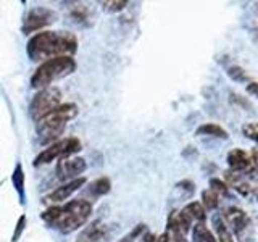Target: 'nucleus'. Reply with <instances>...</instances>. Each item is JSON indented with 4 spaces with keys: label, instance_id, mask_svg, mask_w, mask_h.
<instances>
[{
    "label": "nucleus",
    "instance_id": "f257e3e1",
    "mask_svg": "<svg viewBox=\"0 0 258 242\" xmlns=\"http://www.w3.org/2000/svg\"><path fill=\"white\" fill-rule=\"evenodd\" d=\"M26 50L32 62H47L56 56H71L78 50V39L68 31H42L29 39Z\"/></svg>",
    "mask_w": 258,
    "mask_h": 242
},
{
    "label": "nucleus",
    "instance_id": "f03ea898",
    "mask_svg": "<svg viewBox=\"0 0 258 242\" xmlns=\"http://www.w3.org/2000/svg\"><path fill=\"white\" fill-rule=\"evenodd\" d=\"M92 215V204L84 199H73L63 205H50L42 213L48 228L68 234L84 226Z\"/></svg>",
    "mask_w": 258,
    "mask_h": 242
},
{
    "label": "nucleus",
    "instance_id": "7ed1b4c3",
    "mask_svg": "<svg viewBox=\"0 0 258 242\" xmlns=\"http://www.w3.org/2000/svg\"><path fill=\"white\" fill-rule=\"evenodd\" d=\"M78 115V107L75 103H61L44 118H40L36 125V133L42 145H50L60 141V136L64 133L67 125Z\"/></svg>",
    "mask_w": 258,
    "mask_h": 242
},
{
    "label": "nucleus",
    "instance_id": "20e7f679",
    "mask_svg": "<svg viewBox=\"0 0 258 242\" xmlns=\"http://www.w3.org/2000/svg\"><path fill=\"white\" fill-rule=\"evenodd\" d=\"M76 71V62L73 56H56V58L42 62L31 76V86L34 89L50 87L55 81L70 76Z\"/></svg>",
    "mask_w": 258,
    "mask_h": 242
},
{
    "label": "nucleus",
    "instance_id": "39448f33",
    "mask_svg": "<svg viewBox=\"0 0 258 242\" xmlns=\"http://www.w3.org/2000/svg\"><path fill=\"white\" fill-rule=\"evenodd\" d=\"M81 149H83V145H81V141L78 137H64V139H60L50 145H47V147L36 157L34 166H42L56 160L73 157Z\"/></svg>",
    "mask_w": 258,
    "mask_h": 242
},
{
    "label": "nucleus",
    "instance_id": "423d86ee",
    "mask_svg": "<svg viewBox=\"0 0 258 242\" xmlns=\"http://www.w3.org/2000/svg\"><path fill=\"white\" fill-rule=\"evenodd\" d=\"M226 224L232 228V236L239 242H255V229L250 216L239 207H228L221 215Z\"/></svg>",
    "mask_w": 258,
    "mask_h": 242
},
{
    "label": "nucleus",
    "instance_id": "0eeeda50",
    "mask_svg": "<svg viewBox=\"0 0 258 242\" xmlns=\"http://www.w3.org/2000/svg\"><path fill=\"white\" fill-rule=\"evenodd\" d=\"M61 105V91L56 87H45L34 95V99L31 102V116L34 121H39L44 118L55 108H58Z\"/></svg>",
    "mask_w": 258,
    "mask_h": 242
},
{
    "label": "nucleus",
    "instance_id": "6e6552de",
    "mask_svg": "<svg viewBox=\"0 0 258 242\" xmlns=\"http://www.w3.org/2000/svg\"><path fill=\"white\" fill-rule=\"evenodd\" d=\"M56 20V13L52 8L47 7H34L26 13L23 20V32L24 34H32L47 26H50Z\"/></svg>",
    "mask_w": 258,
    "mask_h": 242
},
{
    "label": "nucleus",
    "instance_id": "1a4fd4ad",
    "mask_svg": "<svg viewBox=\"0 0 258 242\" xmlns=\"http://www.w3.org/2000/svg\"><path fill=\"white\" fill-rule=\"evenodd\" d=\"M116 226L108 224L103 221H94L78 236L76 242H110V239L115 236Z\"/></svg>",
    "mask_w": 258,
    "mask_h": 242
},
{
    "label": "nucleus",
    "instance_id": "9d476101",
    "mask_svg": "<svg viewBox=\"0 0 258 242\" xmlns=\"http://www.w3.org/2000/svg\"><path fill=\"white\" fill-rule=\"evenodd\" d=\"M86 168H87L86 160L81 158V157L63 158L58 161V165H56V168H55L56 179L64 181V183L78 179V177H81V174L86 171Z\"/></svg>",
    "mask_w": 258,
    "mask_h": 242
},
{
    "label": "nucleus",
    "instance_id": "9b49d317",
    "mask_svg": "<svg viewBox=\"0 0 258 242\" xmlns=\"http://www.w3.org/2000/svg\"><path fill=\"white\" fill-rule=\"evenodd\" d=\"M228 165L231 171L236 173H244V174H253L255 173V165L252 153L245 152L244 149H232L228 153Z\"/></svg>",
    "mask_w": 258,
    "mask_h": 242
},
{
    "label": "nucleus",
    "instance_id": "f8f14e48",
    "mask_svg": "<svg viewBox=\"0 0 258 242\" xmlns=\"http://www.w3.org/2000/svg\"><path fill=\"white\" fill-rule=\"evenodd\" d=\"M83 186H86V179H84V177H78V179L64 183L63 186H60V188H56L55 191H52L44 200L47 202V204H50V205H61L64 200H68L73 196V194L83 189Z\"/></svg>",
    "mask_w": 258,
    "mask_h": 242
},
{
    "label": "nucleus",
    "instance_id": "ddd939ff",
    "mask_svg": "<svg viewBox=\"0 0 258 242\" xmlns=\"http://www.w3.org/2000/svg\"><path fill=\"white\" fill-rule=\"evenodd\" d=\"M226 184H228L229 189H234L236 192H239L240 196H250L253 192V184L250 181V174H244V173H236V171H226Z\"/></svg>",
    "mask_w": 258,
    "mask_h": 242
},
{
    "label": "nucleus",
    "instance_id": "4468645a",
    "mask_svg": "<svg viewBox=\"0 0 258 242\" xmlns=\"http://www.w3.org/2000/svg\"><path fill=\"white\" fill-rule=\"evenodd\" d=\"M110 189H111V183L108 177H99V179H95L91 184L86 186L83 189L84 197H79V199H84L89 202V204H92L94 200L103 197L105 194H108Z\"/></svg>",
    "mask_w": 258,
    "mask_h": 242
},
{
    "label": "nucleus",
    "instance_id": "2eb2a0df",
    "mask_svg": "<svg viewBox=\"0 0 258 242\" xmlns=\"http://www.w3.org/2000/svg\"><path fill=\"white\" fill-rule=\"evenodd\" d=\"M182 213L189 218V221L192 224L196 223H205V218H207V210L204 208V205L200 202H190L184 208H182Z\"/></svg>",
    "mask_w": 258,
    "mask_h": 242
},
{
    "label": "nucleus",
    "instance_id": "dca6fc26",
    "mask_svg": "<svg viewBox=\"0 0 258 242\" xmlns=\"http://www.w3.org/2000/svg\"><path fill=\"white\" fill-rule=\"evenodd\" d=\"M213 226L216 231V240L220 242H236L234 240V236L229 229V226L226 224V221L223 220V216L220 213H216L213 216Z\"/></svg>",
    "mask_w": 258,
    "mask_h": 242
},
{
    "label": "nucleus",
    "instance_id": "f3484780",
    "mask_svg": "<svg viewBox=\"0 0 258 242\" xmlns=\"http://www.w3.org/2000/svg\"><path fill=\"white\" fill-rule=\"evenodd\" d=\"M192 242H218L213 232L207 228L205 223H196L192 226Z\"/></svg>",
    "mask_w": 258,
    "mask_h": 242
},
{
    "label": "nucleus",
    "instance_id": "a211bd4d",
    "mask_svg": "<svg viewBox=\"0 0 258 242\" xmlns=\"http://www.w3.org/2000/svg\"><path fill=\"white\" fill-rule=\"evenodd\" d=\"M197 136H212V137H221V139H228V133H226L220 125H215V123L202 125L197 129Z\"/></svg>",
    "mask_w": 258,
    "mask_h": 242
},
{
    "label": "nucleus",
    "instance_id": "6ab92c4d",
    "mask_svg": "<svg viewBox=\"0 0 258 242\" xmlns=\"http://www.w3.org/2000/svg\"><path fill=\"white\" fill-rule=\"evenodd\" d=\"M220 196L212 191V189H205L204 192H202V202L200 204L204 205L205 210H215L218 205H220Z\"/></svg>",
    "mask_w": 258,
    "mask_h": 242
},
{
    "label": "nucleus",
    "instance_id": "aec40b11",
    "mask_svg": "<svg viewBox=\"0 0 258 242\" xmlns=\"http://www.w3.org/2000/svg\"><path fill=\"white\" fill-rule=\"evenodd\" d=\"M89 10L84 7V5H75V7H71V16H73V20L78 21V23H83L86 24V21L89 20Z\"/></svg>",
    "mask_w": 258,
    "mask_h": 242
},
{
    "label": "nucleus",
    "instance_id": "412c9836",
    "mask_svg": "<svg viewBox=\"0 0 258 242\" xmlns=\"http://www.w3.org/2000/svg\"><path fill=\"white\" fill-rule=\"evenodd\" d=\"M210 189L215 191L220 197H228V196H229V188H228V184H226L224 181L216 179V177H213V179H210Z\"/></svg>",
    "mask_w": 258,
    "mask_h": 242
},
{
    "label": "nucleus",
    "instance_id": "4be33fe9",
    "mask_svg": "<svg viewBox=\"0 0 258 242\" xmlns=\"http://www.w3.org/2000/svg\"><path fill=\"white\" fill-rule=\"evenodd\" d=\"M145 231H147V229H145V224H137L133 231H129L126 236L123 239H119L118 242H136Z\"/></svg>",
    "mask_w": 258,
    "mask_h": 242
},
{
    "label": "nucleus",
    "instance_id": "5701e85b",
    "mask_svg": "<svg viewBox=\"0 0 258 242\" xmlns=\"http://www.w3.org/2000/svg\"><path fill=\"white\" fill-rule=\"evenodd\" d=\"M23 168H21V165H16V168H15V173H13V183H15V186H16V191H18V194H20V197L21 199H24V189H23Z\"/></svg>",
    "mask_w": 258,
    "mask_h": 242
},
{
    "label": "nucleus",
    "instance_id": "b1692460",
    "mask_svg": "<svg viewBox=\"0 0 258 242\" xmlns=\"http://www.w3.org/2000/svg\"><path fill=\"white\" fill-rule=\"evenodd\" d=\"M242 133H244V136L248 137V139L258 142V123H255V121L242 126Z\"/></svg>",
    "mask_w": 258,
    "mask_h": 242
},
{
    "label": "nucleus",
    "instance_id": "393cba45",
    "mask_svg": "<svg viewBox=\"0 0 258 242\" xmlns=\"http://www.w3.org/2000/svg\"><path fill=\"white\" fill-rule=\"evenodd\" d=\"M102 5H105L108 12H119L127 5V2H103Z\"/></svg>",
    "mask_w": 258,
    "mask_h": 242
},
{
    "label": "nucleus",
    "instance_id": "a878e982",
    "mask_svg": "<svg viewBox=\"0 0 258 242\" xmlns=\"http://www.w3.org/2000/svg\"><path fill=\"white\" fill-rule=\"evenodd\" d=\"M229 76L232 78V79H245V73L242 71L240 68H237V67H234V68H231L229 70Z\"/></svg>",
    "mask_w": 258,
    "mask_h": 242
},
{
    "label": "nucleus",
    "instance_id": "bb28decb",
    "mask_svg": "<svg viewBox=\"0 0 258 242\" xmlns=\"http://www.w3.org/2000/svg\"><path fill=\"white\" fill-rule=\"evenodd\" d=\"M136 242H157V237H155V234H152V232H149V231H145Z\"/></svg>",
    "mask_w": 258,
    "mask_h": 242
},
{
    "label": "nucleus",
    "instance_id": "cd10ccee",
    "mask_svg": "<svg viewBox=\"0 0 258 242\" xmlns=\"http://www.w3.org/2000/svg\"><path fill=\"white\" fill-rule=\"evenodd\" d=\"M24 221H26V218H24V216H21V218H20V221H18V228H16V232H15V236H13V242H16V240H18L20 231L23 232V229H24Z\"/></svg>",
    "mask_w": 258,
    "mask_h": 242
},
{
    "label": "nucleus",
    "instance_id": "c85d7f7f",
    "mask_svg": "<svg viewBox=\"0 0 258 242\" xmlns=\"http://www.w3.org/2000/svg\"><path fill=\"white\" fill-rule=\"evenodd\" d=\"M247 92L253 97H258V83H248L247 84Z\"/></svg>",
    "mask_w": 258,
    "mask_h": 242
},
{
    "label": "nucleus",
    "instance_id": "c756f323",
    "mask_svg": "<svg viewBox=\"0 0 258 242\" xmlns=\"http://www.w3.org/2000/svg\"><path fill=\"white\" fill-rule=\"evenodd\" d=\"M252 153V158H253V165H255V171H258V149L250 152Z\"/></svg>",
    "mask_w": 258,
    "mask_h": 242
},
{
    "label": "nucleus",
    "instance_id": "7c9ffc66",
    "mask_svg": "<svg viewBox=\"0 0 258 242\" xmlns=\"http://www.w3.org/2000/svg\"><path fill=\"white\" fill-rule=\"evenodd\" d=\"M157 242H169V236H168V232H163L161 236L157 237Z\"/></svg>",
    "mask_w": 258,
    "mask_h": 242
},
{
    "label": "nucleus",
    "instance_id": "2f4dec72",
    "mask_svg": "<svg viewBox=\"0 0 258 242\" xmlns=\"http://www.w3.org/2000/svg\"><path fill=\"white\" fill-rule=\"evenodd\" d=\"M256 199H258V192H256Z\"/></svg>",
    "mask_w": 258,
    "mask_h": 242
}]
</instances>
